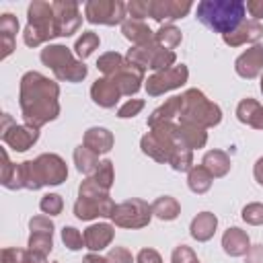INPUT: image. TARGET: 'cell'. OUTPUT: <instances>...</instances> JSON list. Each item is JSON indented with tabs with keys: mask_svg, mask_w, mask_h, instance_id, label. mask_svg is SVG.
<instances>
[{
	"mask_svg": "<svg viewBox=\"0 0 263 263\" xmlns=\"http://www.w3.org/2000/svg\"><path fill=\"white\" fill-rule=\"evenodd\" d=\"M168 164H171L173 171H177V173H185V171L189 173V168L193 166V150H189L187 146L179 144V146L173 150Z\"/></svg>",
	"mask_w": 263,
	"mask_h": 263,
	"instance_id": "cell-36",
	"label": "cell"
},
{
	"mask_svg": "<svg viewBox=\"0 0 263 263\" xmlns=\"http://www.w3.org/2000/svg\"><path fill=\"white\" fill-rule=\"evenodd\" d=\"M18 33V18L10 12L0 14V60H6L14 51V37Z\"/></svg>",
	"mask_w": 263,
	"mask_h": 263,
	"instance_id": "cell-20",
	"label": "cell"
},
{
	"mask_svg": "<svg viewBox=\"0 0 263 263\" xmlns=\"http://www.w3.org/2000/svg\"><path fill=\"white\" fill-rule=\"evenodd\" d=\"M29 230L31 232H47V234H53V222L49 220V216H33L29 220Z\"/></svg>",
	"mask_w": 263,
	"mask_h": 263,
	"instance_id": "cell-46",
	"label": "cell"
},
{
	"mask_svg": "<svg viewBox=\"0 0 263 263\" xmlns=\"http://www.w3.org/2000/svg\"><path fill=\"white\" fill-rule=\"evenodd\" d=\"M253 177H255V181H257L259 185H263V156L257 158V162H255V166H253Z\"/></svg>",
	"mask_w": 263,
	"mask_h": 263,
	"instance_id": "cell-52",
	"label": "cell"
},
{
	"mask_svg": "<svg viewBox=\"0 0 263 263\" xmlns=\"http://www.w3.org/2000/svg\"><path fill=\"white\" fill-rule=\"evenodd\" d=\"M49 263H60V261H49Z\"/></svg>",
	"mask_w": 263,
	"mask_h": 263,
	"instance_id": "cell-56",
	"label": "cell"
},
{
	"mask_svg": "<svg viewBox=\"0 0 263 263\" xmlns=\"http://www.w3.org/2000/svg\"><path fill=\"white\" fill-rule=\"evenodd\" d=\"M136 263H162V257L158 255V251L146 247V249H142V251L138 253Z\"/></svg>",
	"mask_w": 263,
	"mask_h": 263,
	"instance_id": "cell-49",
	"label": "cell"
},
{
	"mask_svg": "<svg viewBox=\"0 0 263 263\" xmlns=\"http://www.w3.org/2000/svg\"><path fill=\"white\" fill-rule=\"evenodd\" d=\"M39 210H41L43 214H49V216L62 214V210H64V199H62V195H58V193H45V195L39 199Z\"/></svg>",
	"mask_w": 263,
	"mask_h": 263,
	"instance_id": "cell-41",
	"label": "cell"
},
{
	"mask_svg": "<svg viewBox=\"0 0 263 263\" xmlns=\"http://www.w3.org/2000/svg\"><path fill=\"white\" fill-rule=\"evenodd\" d=\"M111 78H113V82L119 86L121 95L132 97V95H136V92L142 88V82H144V68L138 66V64H134V62H129V60L125 58V62H123V66L119 68V72H117L115 76H111Z\"/></svg>",
	"mask_w": 263,
	"mask_h": 263,
	"instance_id": "cell-14",
	"label": "cell"
},
{
	"mask_svg": "<svg viewBox=\"0 0 263 263\" xmlns=\"http://www.w3.org/2000/svg\"><path fill=\"white\" fill-rule=\"evenodd\" d=\"M193 4L187 0H148V16L160 25H164V21H177L187 16Z\"/></svg>",
	"mask_w": 263,
	"mask_h": 263,
	"instance_id": "cell-13",
	"label": "cell"
},
{
	"mask_svg": "<svg viewBox=\"0 0 263 263\" xmlns=\"http://www.w3.org/2000/svg\"><path fill=\"white\" fill-rule=\"evenodd\" d=\"M150 205H152V216H156V218L162 220V222L177 220L179 214H181L179 201H177L175 197H171V195H160V197H156Z\"/></svg>",
	"mask_w": 263,
	"mask_h": 263,
	"instance_id": "cell-30",
	"label": "cell"
},
{
	"mask_svg": "<svg viewBox=\"0 0 263 263\" xmlns=\"http://www.w3.org/2000/svg\"><path fill=\"white\" fill-rule=\"evenodd\" d=\"M86 74H88L86 64H84L82 60H76V62H74V64H70L64 72L55 74V78H58V80H62V82H82V80L86 78Z\"/></svg>",
	"mask_w": 263,
	"mask_h": 263,
	"instance_id": "cell-39",
	"label": "cell"
},
{
	"mask_svg": "<svg viewBox=\"0 0 263 263\" xmlns=\"http://www.w3.org/2000/svg\"><path fill=\"white\" fill-rule=\"evenodd\" d=\"M259 88H261V92H263V74H261V82H259Z\"/></svg>",
	"mask_w": 263,
	"mask_h": 263,
	"instance_id": "cell-55",
	"label": "cell"
},
{
	"mask_svg": "<svg viewBox=\"0 0 263 263\" xmlns=\"http://www.w3.org/2000/svg\"><path fill=\"white\" fill-rule=\"evenodd\" d=\"M27 249L31 253H39V255H49L51 249H53V234H47V232H31L29 234V242H27Z\"/></svg>",
	"mask_w": 263,
	"mask_h": 263,
	"instance_id": "cell-37",
	"label": "cell"
},
{
	"mask_svg": "<svg viewBox=\"0 0 263 263\" xmlns=\"http://www.w3.org/2000/svg\"><path fill=\"white\" fill-rule=\"evenodd\" d=\"M212 181H214V177L210 175V171H208L203 164H193V166L189 168V173H187V185H189V189H191L193 193H197V195L210 191Z\"/></svg>",
	"mask_w": 263,
	"mask_h": 263,
	"instance_id": "cell-31",
	"label": "cell"
},
{
	"mask_svg": "<svg viewBox=\"0 0 263 263\" xmlns=\"http://www.w3.org/2000/svg\"><path fill=\"white\" fill-rule=\"evenodd\" d=\"M181 107H183L181 95H175V97L166 99L162 105H158V107L148 115V127H154V125H158V123L173 121L175 117L181 115Z\"/></svg>",
	"mask_w": 263,
	"mask_h": 263,
	"instance_id": "cell-26",
	"label": "cell"
},
{
	"mask_svg": "<svg viewBox=\"0 0 263 263\" xmlns=\"http://www.w3.org/2000/svg\"><path fill=\"white\" fill-rule=\"evenodd\" d=\"M62 242H64L66 249H70V251L86 249V247H84V234H80V230L74 228V226H64V228H62Z\"/></svg>",
	"mask_w": 263,
	"mask_h": 263,
	"instance_id": "cell-40",
	"label": "cell"
},
{
	"mask_svg": "<svg viewBox=\"0 0 263 263\" xmlns=\"http://www.w3.org/2000/svg\"><path fill=\"white\" fill-rule=\"evenodd\" d=\"M142 109H144V101H142V99H129V101H125V103L117 109V117H119V119L136 117Z\"/></svg>",
	"mask_w": 263,
	"mask_h": 263,
	"instance_id": "cell-45",
	"label": "cell"
},
{
	"mask_svg": "<svg viewBox=\"0 0 263 263\" xmlns=\"http://www.w3.org/2000/svg\"><path fill=\"white\" fill-rule=\"evenodd\" d=\"M171 263H201V261H199L197 255L191 251V247H187V245H179V247L173 249Z\"/></svg>",
	"mask_w": 263,
	"mask_h": 263,
	"instance_id": "cell-44",
	"label": "cell"
},
{
	"mask_svg": "<svg viewBox=\"0 0 263 263\" xmlns=\"http://www.w3.org/2000/svg\"><path fill=\"white\" fill-rule=\"evenodd\" d=\"M222 249L226 255L230 257H242L249 253L251 249V240H249V234L236 226L228 228L224 234H222Z\"/></svg>",
	"mask_w": 263,
	"mask_h": 263,
	"instance_id": "cell-21",
	"label": "cell"
},
{
	"mask_svg": "<svg viewBox=\"0 0 263 263\" xmlns=\"http://www.w3.org/2000/svg\"><path fill=\"white\" fill-rule=\"evenodd\" d=\"M0 136H2V142L8 148H12L16 152H25L39 140V129L31 127V125H16L12 121V117L8 113H4L2 115Z\"/></svg>",
	"mask_w": 263,
	"mask_h": 263,
	"instance_id": "cell-11",
	"label": "cell"
},
{
	"mask_svg": "<svg viewBox=\"0 0 263 263\" xmlns=\"http://www.w3.org/2000/svg\"><path fill=\"white\" fill-rule=\"evenodd\" d=\"M150 220H152V205L146 203L144 199H138V197H132V199L117 203L113 214H111L113 226L132 228V230L148 226Z\"/></svg>",
	"mask_w": 263,
	"mask_h": 263,
	"instance_id": "cell-8",
	"label": "cell"
},
{
	"mask_svg": "<svg viewBox=\"0 0 263 263\" xmlns=\"http://www.w3.org/2000/svg\"><path fill=\"white\" fill-rule=\"evenodd\" d=\"M177 138L183 146H187L189 150H195V148H203L205 142H208V132L199 125H193V123H177Z\"/></svg>",
	"mask_w": 263,
	"mask_h": 263,
	"instance_id": "cell-27",
	"label": "cell"
},
{
	"mask_svg": "<svg viewBox=\"0 0 263 263\" xmlns=\"http://www.w3.org/2000/svg\"><path fill=\"white\" fill-rule=\"evenodd\" d=\"M41 62H43L47 68H51V72H53V76H55V74L64 72L70 64H74L76 58H74V53L70 51V47H66V45H62V43H49V45H45V47L41 49Z\"/></svg>",
	"mask_w": 263,
	"mask_h": 263,
	"instance_id": "cell-16",
	"label": "cell"
},
{
	"mask_svg": "<svg viewBox=\"0 0 263 263\" xmlns=\"http://www.w3.org/2000/svg\"><path fill=\"white\" fill-rule=\"evenodd\" d=\"M218 228V218L216 214L212 212H199L193 220H191V226H189V234L197 240V242H205L214 236Z\"/></svg>",
	"mask_w": 263,
	"mask_h": 263,
	"instance_id": "cell-25",
	"label": "cell"
},
{
	"mask_svg": "<svg viewBox=\"0 0 263 263\" xmlns=\"http://www.w3.org/2000/svg\"><path fill=\"white\" fill-rule=\"evenodd\" d=\"M84 18L92 25H123L127 18V4L121 0H88L84 4Z\"/></svg>",
	"mask_w": 263,
	"mask_h": 263,
	"instance_id": "cell-9",
	"label": "cell"
},
{
	"mask_svg": "<svg viewBox=\"0 0 263 263\" xmlns=\"http://www.w3.org/2000/svg\"><path fill=\"white\" fill-rule=\"evenodd\" d=\"M189 78V70L185 64H175L173 68L168 70H162V72H154L152 76H148L146 80V92L150 97H160L168 90H175V88H181Z\"/></svg>",
	"mask_w": 263,
	"mask_h": 263,
	"instance_id": "cell-10",
	"label": "cell"
},
{
	"mask_svg": "<svg viewBox=\"0 0 263 263\" xmlns=\"http://www.w3.org/2000/svg\"><path fill=\"white\" fill-rule=\"evenodd\" d=\"M181 99H183V107L179 115L181 123H193V125L208 129L222 121V109L216 103H212L199 88L185 90Z\"/></svg>",
	"mask_w": 263,
	"mask_h": 263,
	"instance_id": "cell-6",
	"label": "cell"
},
{
	"mask_svg": "<svg viewBox=\"0 0 263 263\" xmlns=\"http://www.w3.org/2000/svg\"><path fill=\"white\" fill-rule=\"evenodd\" d=\"M0 183H2V187L10 189V191L23 189L21 164H14V162H10V158H8V152H6L4 148H2V173H0Z\"/></svg>",
	"mask_w": 263,
	"mask_h": 263,
	"instance_id": "cell-28",
	"label": "cell"
},
{
	"mask_svg": "<svg viewBox=\"0 0 263 263\" xmlns=\"http://www.w3.org/2000/svg\"><path fill=\"white\" fill-rule=\"evenodd\" d=\"M115 201L109 191H105L92 177H86L78 185V199L74 203V216L78 220H95V218H111L115 210Z\"/></svg>",
	"mask_w": 263,
	"mask_h": 263,
	"instance_id": "cell-4",
	"label": "cell"
},
{
	"mask_svg": "<svg viewBox=\"0 0 263 263\" xmlns=\"http://www.w3.org/2000/svg\"><path fill=\"white\" fill-rule=\"evenodd\" d=\"M125 58L138 66H142L144 70L150 68L154 72H162L175 66L177 62V53L173 49H164L160 47L156 41L148 43V45H134L132 49H127Z\"/></svg>",
	"mask_w": 263,
	"mask_h": 263,
	"instance_id": "cell-7",
	"label": "cell"
},
{
	"mask_svg": "<svg viewBox=\"0 0 263 263\" xmlns=\"http://www.w3.org/2000/svg\"><path fill=\"white\" fill-rule=\"evenodd\" d=\"M201 164L210 171V175L214 179H218V177L228 175V171H230V156L224 150H210V152L203 154Z\"/></svg>",
	"mask_w": 263,
	"mask_h": 263,
	"instance_id": "cell-29",
	"label": "cell"
},
{
	"mask_svg": "<svg viewBox=\"0 0 263 263\" xmlns=\"http://www.w3.org/2000/svg\"><path fill=\"white\" fill-rule=\"evenodd\" d=\"M113 134L107 129V127H88L84 132V138H82V144L92 150L95 154H107L111 152L113 148Z\"/></svg>",
	"mask_w": 263,
	"mask_h": 263,
	"instance_id": "cell-23",
	"label": "cell"
},
{
	"mask_svg": "<svg viewBox=\"0 0 263 263\" xmlns=\"http://www.w3.org/2000/svg\"><path fill=\"white\" fill-rule=\"evenodd\" d=\"M242 220L251 226H261L263 224V203H259V201L247 203L242 208Z\"/></svg>",
	"mask_w": 263,
	"mask_h": 263,
	"instance_id": "cell-42",
	"label": "cell"
},
{
	"mask_svg": "<svg viewBox=\"0 0 263 263\" xmlns=\"http://www.w3.org/2000/svg\"><path fill=\"white\" fill-rule=\"evenodd\" d=\"M58 37L53 4L45 0H33L27 8V27L23 31V41L29 47H39L45 41Z\"/></svg>",
	"mask_w": 263,
	"mask_h": 263,
	"instance_id": "cell-5",
	"label": "cell"
},
{
	"mask_svg": "<svg viewBox=\"0 0 263 263\" xmlns=\"http://www.w3.org/2000/svg\"><path fill=\"white\" fill-rule=\"evenodd\" d=\"M236 119L253 129H263V105L251 97L242 99L236 105Z\"/></svg>",
	"mask_w": 263,
	"mask_h": 263,
	"instance_id": "cell-22",
	"label": "cell"
},
{
	"mask_svg": "<svg viewBox=\"0 0 263 263\" xmlns=\"http://www.w3.org/2000/svg\"><path fill=\"white\" fill-rule=\"evenodd\" d=\"M21 177H23V189L37 191L47 185H62L68 179V166L62 156L53 152H45L33 160L21 162Z\"/></svg>",
	"mask_w": 263,
	"mask_h": 263,
	"instance_id": "cell-2",
	"label": "cell"
},
{
	"mask_svg": "<svg viewBox=\"0 0 263 263\" xmlns=\"http://www.w3.org/2000/svg\"><path fill=\"white\" fill-rule=\"evenodd\" d=\"M105 191H111V187H113V181H115V173H113V162L109 160V158H105V160H101V164L97 166V171L90 175Z\"/></svg>",
	"mask_w": 263,
	"mask_h": 263,
	"instance_id": "cell-38",
	"label": "cell"
},
{
	"mask_svg": "<svg viewBox=\"0 0 263 263\" xmlns=\"http://www.w3.org/2000/svg\"><path fill=\"white\" fill-rule=\"evenodd\" d=\"M0 263H29V249L6 247L0 253Z\"/></svg>",
	"mask_w": 263,
	"mask_h": 263,
	"instance_id": "cell-43",
	"label": "cell"
},
{
	"mask_svg": "<svg viewBox=\"0 0 263 263\" xmlns=\"http://www.w3.org/2000/svg\"><path fill=\"white\" fill-rule=\"evenodd\" d=\"M82 263H109V261H107V257H101L99 253H88L82 259Z\"/></svg>",
	"mask_w": 263,
	"mask_h": 263,
	"instance_id": "cell-53",
	"label": "cell"
},
{
	"mask_svg": "<svg viewBox=\"0 0 263 263\" xmlns=\"http://www.w3.org/2000/svg\"><path fill=\"white\" fill-rule=\"evenodd\" d=\"M234 70L240 78H247V80L257 78L263 72V45L255 43L247 51H242L234 62Z\"/></svg>",
	"mask_w": 263,
	"mask_h": 263,
	"instance_id": "cell-15",
	"label": "cell"
},
{
	"mask_svg": "<svg viewBox=\"0 0 263 263\" xmlns=\"http://www.w3.org/2000/svg\"><path fill=\"white\" fill-rule=\"evenodd\" d=\"M247 6L242 0H201L195 8L197 21L216 33H230L245 23Z\"/></svg>",
	"mask_w": 263,
	"mask_h": 263,
	"instance_id": "cell-3",
	"label": "cell"
},
{
	"mask_svg": "<svg viewBox=\"0 0 263 263\" xmlns=\"http://www.w3.org/2000/svg\"><path fill=\"white\" fill-rule=\"evenodd\" d=\"M115 236V226L107 224V222H99V224H90L84 230V247L92 253H101L103 249H107L111 245Z\"/></svg>",
	"mask_w": 263,
	"mask_h": 263,
	"instance_id": "cell-19",
	"label": "cell"
},
{
	"mask_svg": "<svg viewBox=\"0 0 263 263\" xmlns=\"http://www.w3.org/2000/svg\"><path fill=\"white\" fill-rule=\"evenodd\" d=\"M107 261L109 263H136V259L132 257V253L125 247H113L107 253Z\"/></svg>",
	"mask_w": 263,
	"mask_h": 263,
	"instance_id": "cell-48",
	"label": "cell"
},
{
	"mask_svg": "<svg viewBox=\"0 0 263 263\" xmlns=\"http://www.w3.org/2000/svg\"><path fill=\"white\" fill-rule=\"evenodd\" d=\"M53 12H55V25H58V37H70L74 35L82 25L80 6L74 0H55Z\"/></svg>",
	"mask_w": 263,
	"mask_h": 263,
	"instance_id": "cell-12",
	"label": "cell"
},
{
	"mask_svg": "<svg viewBox=\"0 0 263 263\" xmlns=\"http://www.w3.org/2000/svg\"><path fill=\"white\" fill-rule=\"evenodd\" d=\"M29 263H47L45 255H39V253H31L29 251Z\"/></svg>",
	"mask_w": 263,
	"mask_h": 263,
	"instance_id": "cell-54",
	"label": "cell"
},
{
	"mask_svg": "<svg viewBox=\"0 0 263 263\" xmlns=\"http://www.w3.org/2000/svg\"><path fill=\"white\" fill-rule=\"evenodd\" d=\"M99 45H101L99 35H97L95 31H84V33L76 39V43H74V51H76V55H78L80 60H86L88 55H92V51H95Z\"/></svg>",
	"mask_w": 263,
	"mask_h": 263,
	"instance_id": "cell-34",
	"label": "cell"
},
{
	"mask_svg": "<svg viewBox=\"0 0 263 263\" xmlns=\"http://www.w3.org/2000/svg\"><path fill=\"white\" fill-rule=\"evenodd\" d=\"M245 6L249 10V14L253 16V21L263 18V0H247Z\"/></svg>",
	"mask_w": 263,
	"mask_h": 263,
	"instance_id": "cell-50",
	"label": "cell"
},
{
	"mask_svg": "<svg viewBox=\"0 0 263 263\" xmlns=\"http://www.w3.org/2000/svg\"><path fill=\"white\" fill-rule=\"evenodd\" d=\"M74 164H76V171L78 173L92 175L97 171V166L101 164V160H99V154H95L84 144H80V146L74 148Z\"/></svg>",
	"mask_w": 263,
	"mask_h": 263,
	"instance_id": "cell-32",
	"label": "cell"
},
{
	"mask_svg": "<svg viewBox=\"0 0 263 263\" xmlns=\"http://www.w3.org/2000/svg\"><path fill=\"white\" fill-rule=\"evenodd\" d=\"M121 97H123V95H121L119 86L113 82V78H107V76L97 78V80L92 82V86H90V99H92L99 107H103V109L115 107Z\"/></svg>",
	"mask_w": 263,
	"mask_h": 263,
	"instance_id": "cell-17",
	"label": "cell"
},
{
	"mask_svg": "<svg viewBox=\"0 0 263 263\" xmlns=\"http://www.w3.org/2000/svg\"><path fill=\"white\" fill-rule=\"evenodd\" d=\"M154 41L164 49H175L183 41V35H181V29H177L173 23H164L154 33Z\"/></svg>",
	"mask_w": 263,
	"mask_h": 263,
	"instance_id": "cell-33",
	"label": "cell"
},
{
	"mask_svg": "<svg viewBox=\"0 0 263 263\" xmlns=\"http://www.w3.org/2000/svg\"><path fill=\"white\" fill-rule=\"evenodd\" d=\"M261 37H263V25L259 21H245L234 31L222 35L224 43L230 45V47H238V45H245V43H257Z\"/></svg>",
	"mask_w": 263,
	"mask_h": 263,
	"instance_id": "cell-18",
	"label": "cell"
},
{
	"mask_svg": "<svg viewBox=\"0 0 263 263\" xmlns=\"http://www.w3.org/2000/svg\"><path fill=\"white\" fill-rule=\"evenodd\" d=\"M121 33L134 45H148V43L154 41V31L144 21H136V18H129V16L123 21Z\"/></svg>",
	"mask_w": 263,
	"mask_h": 263,
	"instance_id": "cell-24",
	"label": "cell"
},
{
	"mask_svg": "<svg viewBox=\"0 0 263 263\" xmlns=\"http://www.w3.org/2000/svg\"><path fill=\"white\" fill-rule=\"evenodd\" d=\"M123 62H125V55H121V53H117V51H107V53L99 55L97 68H99L107 78H111V76H115V74L119 72V68L123 66Z\"/></svg>",
	"mask_w": 263,
	"mask_h": 263,
	"instance_id": "cell-35",
	"label": "cell"
},
{
	"mask_svg": "<svg viewBox=\"0 0 263 263\" xmlns=\"http://www.w3.org/2000/svg\"><path fill=\"white\" fill-rule=\"evenodd\" d=\"M245 263H263V245H253L245 255Z\"/></svg>",
	"mask_w": 263,
	"mask_h": 263,
	"instance_id": "cell-51",
	"label": "cell"
},
{
	"mask_svg": "<svg viewBox=\"0 0 263 263\" xmlns=\"http://www.w3.org/2000/svg\"><path fill=\"white\" fill-rule=\"evenodd\" d=\"M60 84L41 72H25L18 88V105L25 125L35 129L53 121L60 115Z\"/></svg>",
	"mask_w": 263,
	"mask_h": 263,
	"instance_id": "cell-1",
	"label": "cell"
},
{
	"mask_svg": "<svg viewBox=\"0 0 263 263\" xmlns=\"http://www.w3.org/2000/svg\"><path fill=\"white\" fill-rule=\"evenodd\" d=\"M127 14L129 18H136V21H142L148 16V0H132L127 2Z\"/></svg>",
	"mask_w": 263,
	"mask_h": 263,
	"instance_id": "cell-47",
	"label": "cell"
}]
</instances>
